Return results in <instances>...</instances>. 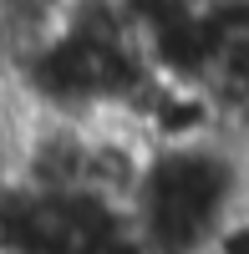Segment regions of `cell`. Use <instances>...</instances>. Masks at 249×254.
Here are the masks:
<instances>
[{"label":"cell","instance_id":"7a4b0ae2","mask_svg":"<svg viewBox=\"0 0 249 254\" xmlns=\"http://www.w3.org/2000/svg\"><path fill=\"white\" fill-rule=\"evenodd\" d=\"M15 188V147H0V193Z\"/></svg>","mask_w":249,"mask_h":254},{"label":"cell","instance_id":"6da1fadb","mask_svg":"<svg viewBox=\"0 0 249 254\" xmlns=\"http://www.w3.org/2000/svg\"><path fill=\"white\" fill-rule=\"evenodd\" d=\"M244 203L249 142L234 132H214L203 142L148 147L127 224L153 254H209L214 234Z\"/></svg>","mask_w":249,"mask_h":254}]
</instances>
